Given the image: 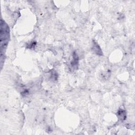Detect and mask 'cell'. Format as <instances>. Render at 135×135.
Wrapping results in <instances>:
<instances>
[{
	"mask_svg": "<svg viewBox=\"0 0 135 135\" xmlns=\"http://www.w3.org/2000/svg\"><path fill=\"white\" fill-rule=\"evenodd\" d=\"M10 37V30L6 23L1 20V54L4 51L9 42Z\"/></svg>",
	"mask_w": 135,
	"mask_h": 135,
	"instance_id": "1",
	"label": "cell"
},
{
	"mask_svg": "<svg viewBox=\"0 0 135 135\" xmlns=\"http://www.w3.org/2000/svg\"><path fill=\"white\" fill-rule=\"evenodd\" d=\"M118 117L119 118L122 120H124L126 119V111L123 109H120L118 112Z\"/></svg>",
	"mask_w": 135,
	"mask_h": 135,
	"instance_id": "2",
	"label": "cell"
},
{
	"mask_svg": "<svg viewBox=\"0 0 135 135\" xmlns=\"http://www.w3.org/2000/svg\"><path fill=\"white\" fill-rule=\"evenodd\" d=\"M93 49L94 50V51L95 52L99 55H101L102 54V52H101V50L100 49V47L98 46V44L94 42L93 44Z\"/></svg>",
	"mask_w": 135,
	"mask_h": 135,
	"instance_id": "3",
	"label": "cell"
}]
</instances>
